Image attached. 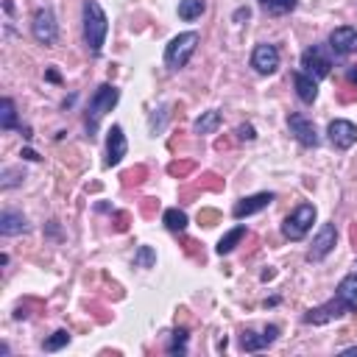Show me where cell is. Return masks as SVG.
I'll return each mask as SVG.
<instances>
[{
	"instance_id": "6da1fadb",
	"label": "cell",
	"mask_w": 357,
	"mask_h": 357,
	"mask_svg": "<svg viewBox=\"0 0 357 357\" xmlns=\"http://www.w3.org/2000/svg\"><path fill=\"white\" fill-rule=\"evenodd\" d=\"M106 33H109V17L103 6L98 0H86L84 3V42L92 56H100L106 45Z\"/></svg>"
},
{
	"instance_id": "7a4b0ae2",
	"label": "cell",
	"mask_w": 357,
	"mask_h": 357,
	"mask_svg": "<svg viewBox=\"0 0 357 357\" xmlns=\"http://www.w3.org/2000/svg\"><path fill=\"white\" fill-rule=\"evenodd\" d=\"M117 100H120V89H117L114 84H100V86L92 92L89 106H86V117H84L89 137L98 131V126H100V120L106 117V112H112V109L117 106Z\"/></svg>"
},
{
	"instance_id": "3957f363",
	"label": "cell",
	"mask_w": 357,
	"mask_h": 357,
	"mask_svg": "<svg viewBox=\"0 0 357 357\" xmlns=\"http://www.w3.org/2000/svg\"><path fill=\"white\" fill-rule=\"evenodd\" d=\"M198 42H201V36H198L195 31H184V33L173 36V39L167 42V47H165V67H167V70H181V67H187V61L192 59Z\"/></svg>"
},
{
	"instance_id": "277c9868",
	"label": "cell",
	"mask_w": 357,
	"mask_h": 357,
	"mask_svg": "<svg viewBox=\"0 0 357 357\" xmlns=\"http://www.w3.org/2000/svg\"><path fill=\"white\" fill-rule=\"evenodd\" d=\"M312 223H315V206H312V204H298V206L284 218L282 234H284L287 240H304L307 231L312 229Z\"/></svg>"
},
{
	"instance_id": "5b68a950",
	"label": "cell",
	"mask_w": 357,
	"mask_h": 357,
	"mask_svg": "<svg viewBox=\"0 0 357 357\" xmlns=\"http://www.w3.org/2000/svg\"><path fill=\"white\" fill-rule=\"evenodd\" d=\"M301 67L304 73H310L315 81L326 78L332 73V47L329 45H312L301 53Z\"/></svg>"
},
{
	"instance_id": "8992f818",
	"label": "cell",
	"mask_w": 357,
	"mask_h": 357,
	"mask_svg": "<svg viewBox=\"0 0 357 357\" xmlns=\"http://www.w3.org/2000/svg\"><path fill=\"white\" fill-rule=\"evenodd\" d=\"M31 33H33V39L39 45H53L59 39V25H56L53 8L42 6V8L33 11V17H31Z\"/></svg>"
},
{
	"instance_id": "52a82bcc",
	"label": "cell",
	"mask_w": 357,
	"mask_h": 357,
	"mask_svg": "<svg viewBox=\"0 0 357 357\" xmlns=\"http://www.w3.org/2000/svg\"><path fill=\"white\" fill-rule=\"evenodd\" d=\"M351 310H354V307H351L349 301H343L340 296H335L332 301L307 310V312H304V324H329V321H337V318L349 315Z\"/></svg>"
},
{
	"instance_id": "ba28073f",
	"label": "cell",
	"mask_w": 357,
	"mask_h": 357,
	"mask_svg": "<svg viewBox=\"0 0 357 357\" xmlns=\"http://www.w3.org/2000/svg\"><path fill=\"white\" fill-rule=\"evenodd\" d=\"M335 243H337V229H335V223H324V226L318 229L315 240H312V248H310L307 259H310V262L326 259V257L335 251Z\"/></svg>"
},
{
	"instance_id": "9c48e42d",
	"label": "cell",
	"mask_w": 357,
	"mask_h": 357,
	"mask_svg": "<svg viewBox=\"0 0 357 357\" xmlns=\"http://www.w3.org/2000/svg\"><path fill=\"white\" fill-rule=\"evenodd\" d=\"M287 128H290V134H293L304 148H318V145H321V137H318L312 120H307L304 114L293 112V114L287 117Z\"/></svg>"
},
{
	"instance_id": "30bf717a",
	"label": "cell",
	"mask_w": 357,
	"mask_h": 357,
	"mask_svg": "<svg viewBox=\"0 0 357 357\" xmlns=\"http://www.w3.org/2000/svg\"><path fill=\"white\" fill-rule=\"evenodd\" d=\"M251 67L259 73V75H271L279 70V50L276 45H268V42H259L251 53Z\"/></svg>"
},
{
	"instance_id": "8fae6325",
	"label": "cell",
	"mask_w": 357,
	"mask_h": 357,
	"mask_svg": "<svg viewBox=\"0 0 357 357\" xmlns=\"http://www.w3.org/2000/svg\"><path fill=\"white\" fill-rule=\"evenodd\" d=\"M326 134H329V142L337 151H349L357 142V126L351 120H332L329 128H326Z\"/></svg>"
},
{
	"instance_id": "7c38bea8",
	"label": "cell",
	"mask_w": 357,
	"mask_h": 357,
	"mask_svg": "<svg viewBox=\"0 0 357 357\" xmlns=\"http://www.w3.org/2000/svg\"><path fill=\"white\" fill-rule=\"evenodd\" d=\"M329 47L335 56H351L357 53V28L354 25H340L329 33Z\"/></svg>"
},
{
	"instance_id": "4fadbf2b",
	"label": "cell",
	"mask_w": 357,
	"mask_h": 357,
	"mask_svg": "<svg viewBox=\"0 0 357 357\" xmlns=\"http://www.w3.org/2000/svg\"><path fill=\"white\" fill-rule=\"evenodd\" d=\"M126 151H128V142H126V134H123V126H112L109 128V137H106V167H114V165H120L123 162V156H126Z\"/></svg>"
},
{
	"instance_id": "5bb4252c",
	"label": "cell",
	"mask_w": 357,
	"mask_h": 357,
	"mask_svg": "<svg viewBox=\"0 0 357 357\" xmlns=\"http://www.w3.org/2000/svg\"><path fill=\"white\" fill-rule=\"evenodd\" d=\"M276 337H279V326H276V324L265 326V329H262V335H257V332L245 329V332L240 335V349H243V351H259V349L271 346Z\"/></svg>"
},
{
	"instance_id": "9a60e30c",
	"label": "cell",
	"mask_w": 357,
	"mask_h": 357,
	"mask_svg": "<svg viewBox=\"0 0 357 357\" xmlns=\"http://www.w3.org/2000/svg\"><path fill=\"white\" fill-rule=\"evenodd\" d=\"M271 201H273V192H257V195L240 198V201L234 204L231 215H234L237 220H243V218H248V215H257V212H262L265 206H271Z\"/></svg>"
},
{
	"instance_id": "2e32d148",
	"label": "cell",
	"mask_w": 357,
	"mask_h": 357,
	"mask_svg": "<svg viewBox=\"0 0 357 357\" xmlns=\"http://www.w3.org/2000/svg\"><path fill=\"white\" fill-rule=\"evenodd\" d=\"M293 84H296V95H298L301 103H315V98H318V81L310 73L296 70L293 73Z\"/></svg>"
},
{
	"instance_id": "e0dca14e",
	"label": "cell",
	"mask_w": 357,
	"mask_h": 357,
	"mask_svg": "<svg viewBox=\"0 0 357 357\" xmlns=\"http://www.w3.org/2000/svg\"><path fill=\"white\" fill-rule=\"evenodd\" d=\"M28 231V220L22 212H14V209H6L0 215V234L3 237H14V234H22Z\"/></svg>"
},
{
	"instance_id": "ac0fdd59",
	"label": "cell",
	"mask_w": 357,
	"mask_h": 357,
	"mask_svg": "<svg viewBox=\"0 0 357 357\" xmlns=\"http://www.w3.org/2000/svg\"><path fill=\"white\" fill-rule=\"evenodd\" d=\"M245 234H248V231H245V226H234V229H229V231H226V234L218 240L215 251H218L220 257H223V254H231V251H234V245H237V243H240Z\"/></svg>"
},
{
	"instance_id": "d6986e66",
	"label": "cell",
	"mask_w": 357,
	"mask_h": 357,
	"mask_svg": "<svg viewBox=\"0 0 357 357\" xmlns=\"http://www.w3.org/2000/svg\"><path fill=\"white\" fill-rule=\"evenodd\" d=\"M220 112L218 109H209V112H204L195 123H192V131L195 134H212V131H218V126H220Z\"/></svg>"
},
{
	"instance_id": "ffe728a7",
	"label": "cell",
	"mask_w": 357,
	"mask_h": 357,
	"mask_svg": "<svg viewBox=\"0 0 357 357\" xmlns=\"http://www.w3.org/2000/svg\"><path fill=\"white\" fill-rule=\"evenodd\" d=\"M162 223H165L170 231L181 234V231L187 229V212H184V209H178V206H170V209H165V215H162Z\"/></svg>"
},
{
	"instance_id": "44dd1931",
	"label": "cell",
	"mask_w": 357,
	"mask_h": 357,
	"mask_svg": "<svg viewBox=\"0 0 357 357\" xmlns=\"http://www.w3.org/2000/svg\"><path fill=\"white\" fill-rule=\"evenodd\" d=\"M335 296H340L343 301H349L351 307H357V273L343 276L340 284H337V290H335Z\"/></svg>"
},
{
	"instance_id": "7402d4cb",
	"label": "cell",
	"mask_w": 357,
	"mask_h": 357,
	"mask_svg": "<svg viewBox=\"0 0 357 357\" xmlns=\"http://www.w3.org/2000/svg\"><path fill=\"white\" fill-rule=\"evenodd\" d=\"M0 128H3V131L17 128V106H14L11 98H3V100H0Z\"/></svg>"
},
{
	"instance_id": "603a6c76",
	"label": "cell",
	"mask_w": 357,
	"mask_h": 357,
	"mask_svg": "<svg viewBox=\"0 0 357 357\" xmlns=\"http://www.w3.org/2000/svg\"><path fill=\"white\" fill-rule=\"evenodd\" d=\"M206 8V0H178V17L181 20H198Z\"/></svg>"
},
{
	"instance_id": "cb8c5ba5",
	"label": "cell",
	"mask_w": 357,
	"mask_h": 357,
	"mask_svg": "<svg viewBox=\"0 0 357 357\" xmlns=\"http://www.w3.org/2000/svg\"><path fill=\"white\" fill-rule=\"evenodd\" d=\"M259 6H262L268 14L282 17V14H290V11L298 6V0H259Z\"/></svg>"
},
{
	"instance_id": "d4e9b609",
	"label": "cell",
	"mask_w": 357,
	"mask_h": 357,
	"mask_svg": "<svg viewBox=\"0 0 357 357\" xmlns=\"http://www.w3.org/2000/svg\"><path fill=\"white\" fill-rule=\"evenodd\" d=\"M67 343H70V332H67V329H56V332L42 343V349H45V351H59V349H64Z\"/></svg>"
},
{
	"instance_id": "484cf974",
	"label": "cell",
	"mask_w": 357,
	"mask_h": 357,
	"mask_svg": "<svg viewBox=\"0 0 357 357\" xmlns=\"http://www.w3.org/2000/svg\"><path fill=\"white\" fill-rule=\"evenodd\" d=\"M184 351H187V329H173L170 343H167V354H184Z\"/></svg>"
},
{
	"instance_id": "4316f807",
	"label": "cell",
	"mask_w": 357,
	"mask_h": 357,
	"mask_svg": "<svg viewBox=\"0 0 357 357\" xmlns=\"http://www.w3.org/2000/svg\"><path fill=\"white\" fill-rule=\"evenodd\" d=\"M134 265L137 268H153L156 265V251L151 245H139L134 254Z\"/></svg>"
},
{
	"instance_id": "83f0119b",
	"label": "cell",
	"mask_w": 357,
	"mask_h": 357,
	"mask_svg": "<svg viewBox=\"0 0 357 357\" xmlns=\"http://www.w3.org/2000/svg\"><path fill=\"white\" fill-rule=\"evenodd\" d=\"M237 139H243V142H254V139H257V131H254V126H251V123H243V126H237Z\"/></svg>"
},
{
	"instance_id": "f1b7e54d",
	"label": "cell",
	"mask_w": 357,
	"mask_h": 357,
	"mask_svg": "<svg viewBox=\"0 0 357 357\" xmlns=\"http://www.w3.org/2000/svg\"><path fill=\"white\" fill-rule=\"evenodd\" d=\"M20 173L17 170H11V167H3V190H11L14 184H20Z\"/></svg>"
},
{
	"instance_id": "f546056e",
	"label": "cell",
	"mask_w": 357,
	"mask_h": 357,
	"mask_svg": "<svg viewBox=\"0 0 357 357\" xmlns=\"http://www.w3.org/2000/svg\"><path fill=\"white\" fill-rule=\"evenodd\" d=\"M20 156H22V159H28V162H39V159H42L33 148H22V153H20Z\"/></svg>"
},
{
	"instance_id": "4dcf8cb0",
	"label": "cell",
	"mask_w": 357,
	"mask_h": 357,
	"mask_svg": "<svg viewBox=\"0 0 357 357\" xmlns=\"http://www.w3.org/2000/svg\"><path fill=\"white\" fill-rule=\"evenodd\" d=\"M248 17H251V11H248V8H237V11H234V22H240V20H248Z\"/></svg>"
},
{
	"instance_id": "1f68e13d",
	"label": "cell",
	"mask_w": 357,
	"mask_h": 357,
	"mask_svg": "<svg viewBox=\"0 0 357 357\" xmlns=\"http://www.w3.org/2000/svg\"><path fill=\"white\" fill-rule=\"evenodd\" d=\"M45 75H47V81H53V84H59V81H61V75H59V70H53V67H50V70H47Z\"/></svg>"
},
{
	"instance_id": "d6a6232c",
	"label": "cell",
	"mask_w": 357,
	"mask_h": 357,
	"mask_svg": "<svg viewBox=\"0 0 357 357\" xmlns=\"http://www.w3.org/2000/svg\"><path fill=\"white\" fill-rule=\"evenodd\" d=\"M346 78H349L351 84H357V70H354V67H349V70H346Z\"/></svg>"
},
{
	"instance_id": "836d02e7",
	"label": "cell",
	"mask_w": 357,
	"mask_h": 357,
	"mask_svg": "<svg viewBox=\"0 0 357 357\" xmlns=\"http://www.w3.org/2000/svg\"><path fill=\"white\" fill-rule=\"evenodd\" d=\"M340 354H346V357H354V354H357V346H351V349H343Z\"/></svg>"
}]
</instances>
